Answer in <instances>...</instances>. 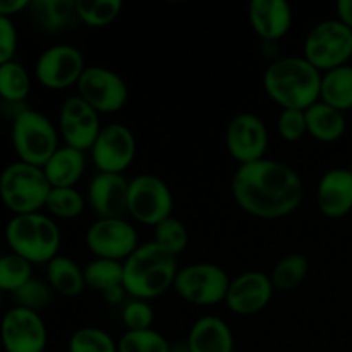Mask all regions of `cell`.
I'll use <instances>...</instances> for the list:
<instances>
[{
	"label": "cell",
	"mask_w": 352,
	"mask_h": 352,
	"mask_svg": "<svg viewBox=\"0 0 352 352\" xmlns=\"http://www.w3.org/2000/svg\"><path fill=\"white\" fill-rule=\"evenodd\" d=\"M232 196L248 215L275 220L294 213L305 199L301 175L284 162L261 158L234 172Z\"/></svg>",
	"instance_id": "cell-1"
},
{
	"label": "cell",
	"mask_w": 352,
	"mask_h": 352,
	"mask_svg": "<svg viewBox=\"0 0 352 352\" xmlns=\"http://www.w3.org/2000/svg\"><path fill=\"white\" fill-rule=\"evenodd\" d=\"M322 76L302 55L278 57L263 72V89L282 110H308L320 102Z\"/></svg>",
	"instance_id": "cell-2"
},
{
	"label": "cell",
	"mask_w": 352,
	"mask_h": 352,
	"mask_svg": "<svg viewBox=\"0 0 352 352\" xmlns=\"http://www.w3.org/2000/svg\"><path fill=\"white\" fill-rule=\"evenodd\" d=\"M122 285L131 299L151 301L174 289L177 256L165 251L155 241L143 243L122 263Z\"/></svg>",
	"instance_id": "cell-3"
},
{
	"label": "cell",
	"mask_w": 352,
	"mask_h": 352,
	"mask_svg": "<svg viewBox=\"0 0 352 352\" xmlns=\"http://www.w3.org/2000/svg\"><path fill=\"white\" fill-rule=\"evenodd\" d=\"M6 243L10 253L31 265H47L58 256L62 244L60 229L47 213L14 215L6 226Z\"/></svg>",
	"instance_id": "cell-4"
},
{
	"label": "cell",
	"mask_w": 352,
	"mask_h": 352,
	"mask_svg": "<svg viewBox=\"0 0 352 352\" xmlns=\"http://www.w3.org/2000/svg\"><path fill=\"white\" fill-rule=\"evenodd\" d=\"M50 191L41 167L16 160L0 172V201L14 215L41 212Z\"/></svg>",
	"instance_id": "cell-5"
},
{
	"label": "cell",
	"mask_w": 352,
	"mask_h": 352,
	"mask_svg": "<svg viewBox=\"0 0 352 352\" xmlns=\"http://www.w3.org/2000/svg\"><path fill=\"white\" fill-rule=\"evenodd\" d=\"M60 134L47 116L38 110L23 109L16 113L10 129V141L19 162L43 167L60 148Z\"/></svg>",
	"instance_id": "cell-6"
},
{
	"label": "cell",
	"mask_w": 352,
	"mask_h": 352,
	"mask_svg": "<svg viewBox=\"0 0 352 352\" xmlns=\"http://www.w3.org/2000/svg\"><path fill=\"white\" fill-rule=\"evenodd\" d=\"M302 57L320 72L349 64L352 58V30L339 19H325L308 31Z\"/></svg>",
	"instance_id": "cell-7"
},
{
	"label": "cell",
	"mask_w": 352,
	"mask_h": 352,
	"mask_svg": "<svg viewBox=\"0 0 352 352\" xmlns=\"http://www.w3.org/2000/svg\"><path fill=\"white\" fill-rule=\"evenodd\" d=\"M230 277L222 267L208 261H198L179 268L174 280V291L192 306L210 308L226 301Z\"/></svg>",
	"instance_id": "cell-8"
},
{
	"label": "cell",
	"mask_w": 352,
	"mask_h": 352,
	"mask_svg": "<svg viewBox=\"0 0 352 352\" xmlns=\"http://www.w3.org/2000/svg\"><path fill=\"white\" fill-rule=\"evenodd\" d=\"M174 196L164 179L153 174H140L129 181L127 215L138 223L157 227L172 217Z\"/></svg>",
	"instance_id": "cell-9"
},
{
	"label": "cell",
	"mask_w": 352,
	"mask_h": 352,
	"mask_svg": "<svg viewBox=\"0 0 352 352\" xmlns=\"http://www.w3.org/2000/svg\"><path fill=\"white\" fill-rule=\"evenodd\" d=\"M86 67L85 55L79 48L58 43L41 52L34 64V78L43 88L62 91L78 86Z\"/></svg>",
	"instance_id": "cell-10"
},
{
	"label": "cell",
	"mask_w": 352,
	"mask_h": 352,
	"mask_svg": "<svg viewBox=\"0 0 352 352\" xmlns=\"http://www.w3.org/2000/svg\"><path fill=\"white\" fill-rule=\"evenodd\" d=\"M76 88L78 95L100 116L119 112L129 98V88L122 76L103 65H88Z\"/></svg>",
	"instance_id": "cell-11"
},
{
	"label": "cell",
	"mask_w": 352,
	"mask_h": 352,
	"mask_svg": "<svg viewBox=\"0 0 352 352\" xmlns=\"http://www.w3.org/2000/svg\"><path fill=\"white\" fill-rule=\"evenodd\" d=\"M85 243L95 258L120 263H124L141 244L136 227L126 219L95 220L86 230Z\"/></svg>",
	"instance_id": "cell-12"
},
{
	"label": "cell",
	"mask_w": 352,
	"mask_h": 352,
	"mask_svg": "<svg viewBox=\"0 0 352 352\" xmlns=\"http://www.w3.org/2000/svg\"><path fill=\"white\" fill-rule=\"evenodd\" d=\"M136 136L124 124L103 126L89 150L93 165L102 174H122L133 165L136 158Z\"/></svg>",
	"instance_id": "cell-13"
},
{
	"label": "cell",
	"mask_w": 352,
	"mask_h": 352,
	"mask_svg": "<svg viewBox=\"0 0 352 352\" xmlns=\"http://www.w3.org/2000/svg\"><path fill=\"white\" fill-rule=\"evenodd\" d=\"M3 352H47L48 330L40 313L14 306L0 320Z\"/></svg>",
	"instance_id": "cell-14"
},
{
	"label": "cell",
	"mask_w": 352,
	"mask_h": 352,
	"mask_svg": "<svg viewBox=\"0 0 352 352\" xmlns=\"http://www.w3.org/2000/svg\"><path fill=\"white\" fill-rule=\"evenodd\" d=\"M268 127L256 113L243 112L230 119L226 129V148L239 165L265 158L268 150Z\"/></svg>",
	"instance_id": "cell-15"
},
{
	"label": "cell",
	"mask_w": 352,
	"mask_h": 352,
	"mask_svg": "<svg viewBox=\"0 0 352 352\" xmlns=\"http://www.w3.org/2000/svg\"><path fill=\"white\" fill-rule=\"evenodd\" d=\"M100 113L79 95L64 100L58 110V134L65 146L79 151H89L102 131Z\"/></svg>",
	"instance_id": "cell-16"
},
{
	"label": "cell",
	"mask_w": 352,
	"mask_h": 352,
	"mask_svg": "<svg viewBox=\"0 0 352 352\" xmlns=\"http://www.w3.org/2000/svg\"><path fill=\"white\" fill-rule=\"evenodd\" d=\"M274 284L270 275L260 270L243 272L230 278L226 301L229 311L239 316H251L263 311L274 298Z\"/></svg>",
	"instance_id": "cell-17"
},
{
	"label": "cell",
	"mask_w": 352,
	"mask_h": 352,
	"mask_svg": "<svg viewBox=\"0 0 352 352\" xmlns=\"http://www.w3.org/2000/svg\"><path fill=\"white\" fill-rule=\"evenodd\" d=\"M129 181L122 174H98L89 181L86 203L98 219H126Z\"/></svg>",
	"instance_id": "cell-18"
},
{
	"label": "cell",
	"mask_w": 352,
	"mask_h": 352,
	"mask_svg": "<svg viewBox=\"0 0 352 352\" xmlns=\"http://www.w3.org/2000/svg\"><path fill=\"white\" fill-rule=\"evenodd\" d=\"M316 205L327 219H342L352 212V174L336 167L322 175L316 188Z\"/></svg>",
	"instance_id": "cell-19"
},
{
	"label": "cell",
	"mask_w": 352,
	"mask_h": 352,
	"mask_svg": "<svg viewBox=\"0 0 352 352\" xmlns=\"http://www.w3.org/2000/svg\"><path fill=\"white\" fill-rule=\"evenodd\" d=\"M291 6L284 0H253L248 7L251 30L261 41H275L285 36L292 26Z\"/></svg>",
	"instance_id": "cell-20"
},
{
	"label": "cell",
	"mask_w": 352,
	"mask_h": 352,
	"mask_svg": "<svg viewBox=\"0 0 352 352\" xmlns=\"http://www.w3.org/2000/svg\"><path fill=\"white\" fill-rule=\"evenodd\" d=\"M186 344L189 352H236L229 323L213 315L201 316L192 323Z\"/></svg>",
	"instance_id": "cell-21"
},
{
	"label": "cell",
	"mask_w": 352,
	"mask_h": 352,
	"mask_svg": "<svg viewBox=\"0 0 352 352\" xmlns=\"http://www.w3.org/2000/svg\"><path fill=\"white\" fill-rule=\"evenodd\" d=\"M88 165L85 151L71 146H60L43 165V174L52 188H76Z\"/></svg>",
	"instance_id": "cell-22"
},
{
	"label": "cell",
	"mask_w": 352,
	"mask_h": 352,
	"mask_svg": "<svg viewBox=\"0 0 352 352\" xmlns=\"http://www.w3.org/2000/svg\"><path fill=\"white\" fill-rule=\"evenodd\" d=\"M306 129L320 143H336L346 134V116L340 110L327 105L322 100L305 110Z\"/></svg>",
	"instance_id": "cell-23"
},
{
	"label": "cell",
	"mask_w": 352,
	"mask_h": 352,
	"mask_svg": "<svg viewBox=\"0 0 352 352\" xmlns=\"http://www.w3.org/2000/svg\"><path fill=\"white\" fill-rule=\"evenodd\" d=\"M47 282L52 291L64 298H78L86 289L82 268L64 254H58L47 263Z\"/></svg>",
	"instance_id": "cell-24"
},
{
	"label": "cell",
	"mask_w": 352,
	"mask_h": 352,
	"mask_svg": "<svg viewBox=\"0 0 352 352\" xmlns=\"http://www.w3.org/2000/svg\"><path fill=\"white\" fill-rule=\"evenodd\" d=\"M320 100L346 113L352 109V65L346 64L323 72Z\"/></svg>",
	"instance_id": "cell-25"
},
{
	"label": "cell",
	"mask_w": 352,
	"mask_h": 352,
	"mask_svg": "<svg viewBox=\"0 0 352 352\" xmlns=\"http://www.w3.org/2000/svg\"><path fill=\"white\" fill-rule=\"evenodd\" d=\"M30 10L38 26L47 31H60L76 17V0H34Z\"/></svg>",
	"instance_id": "cell-26"
},
{
	"label": "cell",
	"mask_w": 352,
	"mask_h": 352,
	"mask_svg": "<svg viewBox=\"0 0 352 352\" xmlns=\"http://www.w3.org/2000/svg\"><path fill=\"white\" fill-rule=\"evenodd\" d=\"M309 272V261L305 254L291 253L282 256L272 268L270 280L275 291L287 292L298 289L306 280Z\"/></svg>",
	"instance_id": "cell-27"
},
{
	"label": "cell",
	"mask_w": 352,
	"mask_h": 352,
	"mask_svg": "<svg viewBox=\"0 0 352 352\" xmlns=\"http://www.w3.org/2000/svg\"><path fill=\"white\" fill-rule=\"evenodd\" d=\"M31 91V78L23 64L10 60L0 65V100L6 103H23Z\"/></svg>",
	"instance_id": "cell-28"
},
{
	"label": "cell",
	"mask_w": 352,
	"mask_h": 352,
	"mask_svg": "<svg viewBox=\"0 0 352 352\" xmlns=\"http://www.w3.org/2000/svg\"><path fill=\"white\" fill-rule=\"evenodd\" d=\"M85 282L86 287L93 289V291L107 292L109 289L119 287L122 285L124 277V267L120 261L105 260V258H93L85 268Z\"/></svg>",
	"instance_id": "cell-29"
},
{
	"label": "cell",
	"mask_w": 352,
	"mask_h": 352,
	"mask_svg": "<svg viewBox=\"0 0 352 352\" xmlns=\"http://www.w3.org/2000/svg\"><path fill=\"white\" fill-rule=\"evenodd\" d=\"M120 0H76V17L89 28H105L120 16Z\"/></svg>",
	"instance_id": "cell-30"
},
{
	"label": "cell",
	"mask_w": 352,
	"mask_h": 352,
	"mask_svg": "<svg viewBox=\"0 0 352 352\" xmlns=\"http://www.w3.org/2000/svg\"><path fill=\"white\" fill-rule=\"evenodd\" d=\"M86 206V196H82L76 188H52L45 203L48 215L60 220L78 219Z\"/></svg>",
	"instance_id": "cell-31"
},
{
	"label": "cell",
	"mask_w": 352,
	"mask_h": 352,
	"mask_svg": "<svg viewBox=\"0 0 352 352\" xmlns=\"http://www.w3.org/2000/svg\"><path fill=\"white\" fill-rule=\"evenodd\" d=\"M33 278V265L17 254L0 256V292L16 294L26 282Z\"/></svg>",
	"instance_id": "cell-32"
},
{
	"label": "cell",
	"mask_w": 352,
	"mask_h": 352,
	"mask_svg": "<svg viewBox=\"0 0 352 352\" xmlns=\"http://www.w3.org/2000/svg\"><path fill=\"white\" fill-rule=\"evenodd\" d=\"M69 352H119L117 342L100 327H81L71 336Z\"/></svg>",
	"instance_id": "cell-33"
},
{
	"label": "cell",
	"mask_w": 352,
	"mask_h": 352,
	"mask_svg": "<svg viewBox=\"0 0 352 352\" xmlns=\"http://www.w3.org/2000/svg\"><path fill=\"white\" fill-rule=\"evenodd\" d=\"M155 229V243L164 248L174 256H179L186 251L189 244V232L188 227L177 219V217H168L167 220L158 223Z\"/></svg>",
	"instance_id": "cell-34"
},
{
	"label": "cell",
	"mask_w": 352,
	"mask_h": 352,
	"mask_svg": "<svg viewBox=\"0 0 352 352\" xmlns=\"http://www.w3.org/2000/svg\"><path fill=\"white\" fill-rule=\"evenodd\" d=\"M119 352H170L168 340L155 329L124 332L117 340Z\"/></svg>",
	"instance_id": "cell-35"
},
{
	"label": "cell",
	"mask_w": 352,
	"mask_h": 352,
	"mask_svg": "<svg viewBox=\"0 0 352 352\" xmlns=\"http://www.w3.org/2000/svg\"><path fill=\"white\" fill-rule=\"evenodd\" d=\"M120 322L126 327V332H140V330L153 329L155 311L148 301L129 299L120 308Z\"/></svg>",
	"instance_id": "cell-36"
},
{
	"label": "cell",
	"mask_w": 352,
	"mask_h": 352,
	"mask_svg": "<svg viewBox=\"0 0 352 352\" xmlns=\"http://www.w3.org/2000/svg\"><path fill=\"white\" fill-rule=\"evenodd\" d=\"M52 296H54V291L48 285V282L38 280V278L33 277L14 294V298H16L17 306H21V308L40 313L41 309L50 306Z\"/></svg>",
	"instance_id": "cell-37"
},
{
	"label": "cell",
	"mask_w": 352,
	"mask_h": 352,
	"mask_svg": "<svg viewBox=\"0 0 352 352\" xmlns=\"http://www.w3.org/2000/svg\"><path fill=\"white\" fill-rule=\"evenodd\" d=\"M277 133L285 143H298L308 134L302 110H282L277 119Z\"/></svg>",
	"instance_id": "cell-38"
},
{
	"label": "cell",
	"mask_w": 352,
	"mask_h": 352,
	"mask_svg": "<svg viewBox=\"0 0 352 352\" xmlns=\"http://www.w3.org/2000/svg\"><path fill=\"white\" fill-rule=\"evenodd\" d=\"M17 43V30L12 19L0 16V65L14 60Z\"/></svg>",
	"instance_id": "cell-39"
},
{
	"label": "cell",
	"mask_w": 352,
	"mask_h": 352,
	"mask_svg": "<svg viewBox=\"0 0 352 352\" xmlns=\"http://www.w3.org/2000/svg\"><path fill=\"white\" fill-rule=\"evenodd\" d=\"M30 0H0V16L12 19L16 14H21L23 10L30 9Z\"/></svg>",
	"instance_id": "cell-40"
},
{
	"label": "cell",
	"mask_w": 352,
	"mask_h": 352,
	"mask_svg": "<svg viewBox=\"0 0 352 352\" xmlns=\"http://www.w3.org/2000/svg\"><path fill=\"white\" fill-rule=\"evenodd\" d=\"M336 12H337V19L347 26L349 30H352V0H339L336 3Z\"/></svg>",
	"instance_id": "cell-41"
},
{
	"label": "cell",
	"mask_w": 352,
	"mask_h": 352,
	"mask_svg": "<svg viewBox=\"0 0 352 352\" xmlns=\"http://www.w3.org/2000/svg\"><path fill=\"white\" fill-rule=\"evenodd\" d=\"M126 296H127V292H126V289H124V285H119V287L109 289L107 292H103L102 298L105 299L109 305L116 306V305H122L124 299H126Z\"/></svg>",
	"instance_id": "cell-42"
},
{
	"label": "cell",
	"mask_w": 352,
	"mask_h": 352,
	"mask_svg": "<svg viewBox=\"0 0 352 352\" xmlns=\"http://www.w3.org/2000/svg\"><path fill=\"white\" fill-rule=\"evenodd\" d=\"M347 168H349V172H351V174H352V160H351V164H349V167H347Z\"/></svg>",
	"instance_id": "cell-43"
},
{
	"label": "cell",
	"mask_w": 352,
	"mask_h": 352,
	"mask_svg": "<svg viewBox=\"0 0 352 352\" xmlns=\"http://www.w3.org/2000/svg\"><path fill=\"white\" fill-rule=\"evenodd\" d=\"M0 308H2V292H0Z\"/></svg>",
	"instance_id": "cell-44"
},
{
	"label": "cell",
	"mask_w": 352,
	"mask_h": 352,
	"mask_svg": "<svg viewBox=\"0 0 352 352\" xmlns=\"http://www.w3.org/2000/svg\"><path fill=\"white\" fill-rule=\"evenodd\" d=\"M236 352H246V351H236Z\"/></svg>",
	"instance_id": "cell-45"
}]
</instances>
